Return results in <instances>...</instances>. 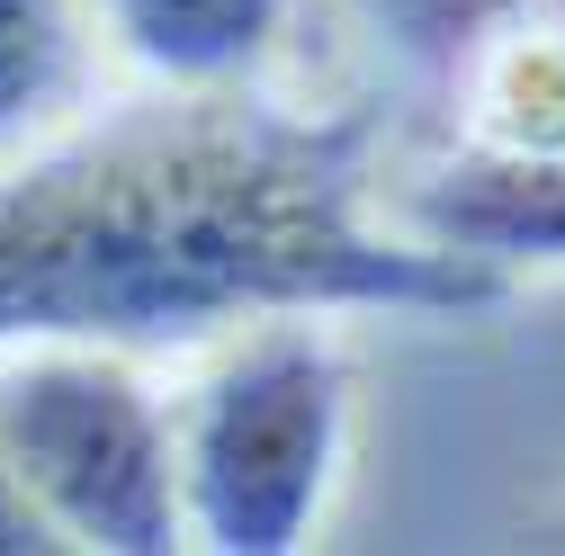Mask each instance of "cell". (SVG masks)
Segmentation results:
<instances>
[{"instance_id": "6da1fadb", "label": "cell", "mask_w": 565, "mask_h": 556, "mask_svg": "<svg viewBox=\"0 0 565 556\" xmlns=\"http://www.w3.org/2000/svg\"><path fill=\"white\" fill-rule=\"evenodd\" d=\"M512 278L386 216L377 117L216 82L0 153V341L162 351L243 314H484Z\"/></svg>"}, {"instance_id": "7a4b0ae2", "label": "cell", "mask_w": 565, "mask_h": 556, "mask_svg": "<svg viewBox=\"0 0 565 556\" xmlns=\"http://www.w3.org/2000/svg\"><path fill=\"white\" fill-rule=\"evenodd\" d=\"M360 431V368L332 314H243L206 332L171 395L180 538L216 556H288L323 530Z\"/></svg>"}, {"instance_id": "3957f363", "label": "cell", "mask_w": 565, "mask_h": 556, "mask_svg": "<svg viewBox=\"0 0 565 556\" xmlns=\"http://www.w3.org/2000/svg\"><path fill=\"white\" fill-rule=\"evenodd\" d=\"M0 467L54 547L162 556L180 538L171 404L117 341H0Z\"/></svg>"}, {"instance_id": "277c9868", "label": "cell", "mask_w": 565, "mask_h": 556, "mask_svg": "<svg viewBox=\"0 0 565 556\" xmlns=\"http://www.w3.org/2000/svg\"><path fill=\"white\" fill-rule=\"evenodd\" d=\"M395 90L458 153L565 145V0H350Z\"/></svg>"}, {"instance_id": "5b68a950", "label": "cell", "mask_w": 565, "mask_h": 556, "mask_svg": "<svg viewBox=\"0 0 565 556\" xmlns=\"http://www.w3.org/2000/svg\"><path fill=\"white\" fill-rule=\"evenodd\" d=\"M386 216L413 243L458 252V260H476L493 278L565 269V145H547V153H458V145H431L386 189Z\"/></svg>"}, {"instance_id": "8992f818", "label": "cell", "mask_w": 565, "mask_h": 556, "mask_svg": "<svg viewBox=\"0 0 565 556\" xmlns=\"http://www.w3.org/2000/svg\"><path fill=\"white\" fill-rule=\"evenodd\" d=\"M288 19L297 0H90V28L145 82H171V90L260 82L288 45Z\"/></svg>"}, {"instance_id": "52a82bcc", "label": "cell", "mask_w": 565, "mask_h": 556, "mask_svg": "<svg viewBox=\"0 0 565 556\" xmlns=\"http://www.w3.org/2000/svg\"><path fill=\"white\" fill-rule=\"evenodd\" d=\"M90 36V0H0V153L82 117Z\"/></svg>"}, {"instance_id": "ba28073f", "label": "cell", "mask_w": 565, "mask_h": 556, "mask_svg": "<svg viewBox=\"0 0 565 556\" xmlns=\"http://www.w3.org/2000/svg\"><path fill=\"white\" fill-rule=\"evenodd\" d=\"M54 547V530L36 521V503L19 494V475L0 467V556H45Z\"/></svg>"}, {"instance_id": "9c48e42d", "label": "cell", "mask_w": 565, "mask_h": 556, "mask_svg": "<svg viewBox=\"0 0 565 556\" xmlns=\"http://www.w3.org/2000/svg\"><path fill=\"white\" fill-rule=\"evenodd\" d=\"M530 538H539V547H565V494H556V503L530 521Z\"/></svg>"}]
</instances>
